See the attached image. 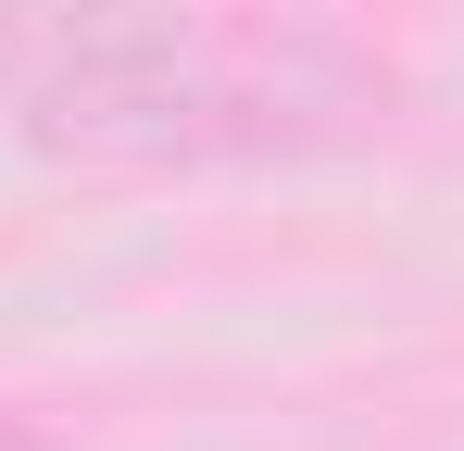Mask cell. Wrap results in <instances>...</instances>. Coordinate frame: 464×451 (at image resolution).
Instances as JSON below:
<instances>
[{"mask_svg":"<svg viewBox=\"0 0 464 451\" xmlns=\"http://www.w3.org/2000/svg\"><path fill=\"white\" fill-rule=\"evenodd\" d=\"M364 113H389V88L339 51H227L188 13H151L139 38L63 63L25 101V139L63 163H276V150L364 139Z\"/></svg>","mask_w":464,"mask_h":451,"instance_id":"cell-1","label":"cell"},{"mask_svg":"<svg viewBox=\"0 0 464 451\" xmlns=\"http://www.w3.org/2000/svg\"><path fill=\"white\" fill-rule=\"evenodd\" d=\"M0 451H51V427H38V414H13V401H0Z\"/></svg>","mask_w":464,"mask_h":451,"instance_id":"cell-3","label":"cell"},{"mask_svg":"<svg viewBox=\"0 0 464 451\" xmlns=\"http://www.w3.org/2000/svg\"><path fill=\"white\" fill-rule=\"evenodd\" d=\"M139 25H151V0H0V101L25 113L63 63L113 51V38H139Z\"/></svg>","mask_w":464,"mask_h":451,"instance_id":"cell-2","label":"cell"}]
</instances>
